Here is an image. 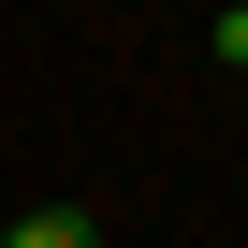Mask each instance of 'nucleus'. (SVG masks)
I'll list each match as a JSON object with an SVG mask.
<instances>
[{"label": "nucleus", "instance_id": "f257e3e1", "mask_svg": "<svg viewBox=\"0 0 248 248\" xmlns=\"http://www.w3.org/2000/svg\"><path fill=\"white\" fill-rule=\"evenodd\" d=\"M0 248H102L88 204H30V219H0Z\"/></svg>", "mask_w": 248, "mask_h": 248}, {"label": "nucleus", "instance_id": "f03ea898", "mask_svg": "<svg viewBox=\"0 0 248 248\" xmlns=\"http://www.w3.org/2000/svg\"><path fill=\"white\" fill-rule=\"evenodd\" d=\"M219 59H233V73H248V0H219Z\"/></svg>", "mask_w": 248, "mask_h": 248}]
</instances>
